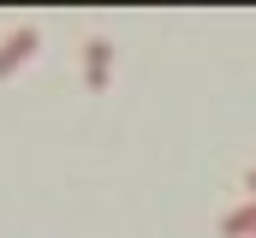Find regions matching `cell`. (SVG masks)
Masks as SVG:
<instances>
[{
    "label": "cell",
    "mask_w": 256,
    "mask_h": 238,
    "mask_svg": "<svg viewBox=\"0 0 256 238\" xmlns=\"http://www.w3.org/2000/svg\"><path fill=\"white\" fill-rule=\"evenodd\" d=\"M84 84H90L96 96L114 84V42H108V36H90V42H84Z\"/></svg>",
    "instance_id": "obj_1"
},
{
    "label": "cell",
    "mask_w": 256,
    "mask_h": 238,
    "mask_svg": "<svg viewBox=\"0 0 256 238\" xmlns=\"http://www.w3.org/2000/svg\"><path fill=\"white\" fill-rule=\"evenodd\" d=\"M36 42H42V36H36V24H18V30H6V36H0V78H12L24 60L36 54Z\"/></svg>",
    "instance_id": "obj_2"
},
{
    "label": "cell",
    "mask_w": 256,
    "mask_h": 238,
    "mask_svg": "<svg viewBox=\"0 0 256 238\" xmlns=\"http://www.w3.org/2000/svg\"><path fill=\"white\" fill-rule=\"evenodd\" d=\"M220 238H256V196L220 214Z\"/></svg>",
    "instance_id": "obj_3"
},
{
    "label": "cell",
    "mask_w": 256,
    "mask_h": 238,
    "mask_svg": "<svg viewBox=\"0 0 256 238\" xmlns=\"http://www.w3.org/2000/svg\"><path fill=\"white\" fill-rule=\"evenodd\" d=\"M244 184H250V190H256V167H250V173H244Z\"/></svg>",
    "instance_id": "obj_4"
}]
</instances>
